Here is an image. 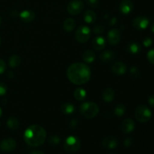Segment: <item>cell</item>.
Segmentation results:
<instances>
[{"mask_svg":"<svg viewBox=\"0 0 154 154\" xmlns=\"http://www.w3.org/2000/svg\"><path fill=\"white\" fill-rule=\"evenodd\" d=\"M147 59L149 62L152 64H154V49L150 50L147 54Z\"/></svg>","mask_w":154,"mask_h":154,"instance_id":"33","label":"cell"},{"mask_svg":"<svg viewBox=\"0 0 154 154\" xmlns=\"http://www.w3.org/2000/svg\"><path fill=\"white\" fill-rule=\"evenodd\" d=\"M82 57L83 60H84L86 63H93L95 60V59H96V54H95V53L93 52V51H91V50H87V51H85L84 52Z\"/></svg>","mask_w":154,"mask_h":154,"instance_id":"21","label":"cell"},{"mask_svg":"<svg viewBox=\"0 0 154 154\" xmlns=\"http://www.w3.org/2000/svg\"><path fill=\"white\" fill-rule=\"evenodd\" d=\"M30 154H45V153L42 151H39V150H36V151H33L32 153H31Z\"/></svg>","mask_w":154,"mask_h":154,"instance_id":"39","label":"cell"},{"mask_svg":"<svg viewBox=\"0 0 154 154\" xmlns=\"http://www.w3.org/2000/svg\"><path fill=\"white\" fill-rule=\"evenodd\" d=\"M90 37V29L87 26H81L75 32V38L79 43H86Z\"/></svg>","mask_w":154,"mask_h":154,"instance_id":"6","label":"cell"},{"mask_svg":"<svg viewBox=\"0 0 154 154\" xmlns=\"http://www.w3.org/2000/svg\"><path fill=\"white\" fill-rule=\"evenodd\" d=\"M75 26H76V23L75 20L72 18H67L63 23V28L67 32L72 31L75 29Z\"/></svg>","mask_w":154,"mask_h":154,"instance_id":"23","label":"cell"},{"mask_svg":"<svg viewBox=\"0 0 154 154\" xmlns=\"http://www.w3.org/2000/svg\"><path fill=\"white\" fill-rule=\"evenodd\" d=\"M148 102L150 106L154 107V95H152V96H150L148 99Z\"/></svg>","mask_w":154,"mask_h":154,"instance_id":"37","label":"cell"},{"mask_svg":"<svg viewBox=\"0 0 154 154\" xmlns=\"http://www.w3.org/2000/svg\"><path fill=\"white\" fill-rule=\"evenodd\" d=\"M120 12L123 14H128L133 9V3L131 0H123L119 5Z\"/></svg>","mask_w":154,"mask_h":154,"instance_id":"13","label":"cell"},{"mask_svg":"<svg viewBox=\"0 0 154 154\" xmlns=\"http://www.w3.org/2000/svg\"><path fill=\"white\" fill-rule=\"evenodd\" d=\"M8 90V87L5 83L0 81V96H3L6 93Z\"/></svg>","mask_w":154,"mask_h":154,"instance_id":"32","label":"cell"},{"mask_svg":"<svg viewBox=\"0 0 154 154\" xmlns=\"http://www.w3.org/2000/svg\"><path fill=\"white\" fill-rule=\"evenodd\" d=\"M152 43H153V41H152V39L148 37L146 38L144 40V42H143V44H144V45L145 47H150L152 45Z\"/></svg>","mask_w":154,"mask_h":154,"instance_id":"35","label":"cell"},{"mask_svg":"<svg viewBox=\"0 0 154 154\" xmlns=\"http://www.w3.org/2000/svg\"><path fill=\"white\" fill-rule=\"evenodd\" d=\"M21 20L25 23L32 22L35 18V14L32 10H24L20 14Z\"/></svg>","mask_w":154,"mask_h":154,"instance_id":"16","label":"cell"},{"mask_svg":"<svg viewBox=\"0 0 154 154\" xmlns=\"http://www.w3.org/2000/svg\"><path fill=\"white\" fill-rule=\"evenodd\" d=\"M115 53L111 50H107L103 51L100 55V60L103 63H110L115 59Z\"/></svg>","mask_w":154,"mask_h":154,"instance_id":"17","label":"cell"},{"mask_svg":"<svg viewBox=\"0 0 154 154\" xmlns=\"http://www.w3.org/2000/svg\"><path fill=\"white\" fill-rule=\"evenodd\" d=\"M120 129L123 133H130L135 129V123L130 118H127L122 122Z\"/></svg>","mask_w":154,"mask_h":154,"instance_id":"12","label":"cell"},{"mask_svg":"<svg viewBox=\"0 0 154 154\" xmlns=\"http://www.w3.org/2000/svg\"><path fill=\"white\" fill-rule=\"evenodd\" d=\"M1 23H2V19L1 17H0V26H1Z\"/></svg>","mask_w":154,"mask_h":154,"instance_id":"42","label":"cell"},{"mask_svg":"<svg viewBox=\"0 0 154 154\" xmlns=\"http://www.w3.org/2000/svg\"><path fill=\"white\" fill-rule=\"evenodd\" d=\"M60 138H59L58 136H57V135H52V136H51L48 138V143H49L51 145L53 146L58 144L59 143H60Z\"/></svg>","mask_w":154,"mask_h":154,"instance_id":"28","label":"cell"},{"mask_svg":"<svg viewBox=\"0 0 154 154\" xmlns=\"http://www.w3.org/2000/svg\"><path fill=\"white\" fill-rule=\"evenodd\" d=\"M105 45H106V42H105V38L102 36H96L92 42V46L93 49L96 51H101L104 49L105 48Z\"/></svg>","mask_w":154,"mask_h":154,"instance_id":"15","label":"cell"},{"mask_svg":"<svg viewBox=\"0 0 154 154\" xmlns=\"http://www.w3.org/2000/svg\"><path fill=\"white\" fill-rule=\"evenodd\" d=\"M149 25L148 18L144 16H138L132 21V26L137 29H144Z\"/></svg>","mask_w":154,"mask_h":154,"instance_id":"9","label":"cell"},{"mask_svg":"<svg viewBox=\"0 0 154 154\" xmlns=\"http://www.w3.org/2000/svg\"><path fill=\"white\" fill-rule=\"evenodd\" d=\"M0 43H1V38H0Z\"/></svg>","mask_w":154,"mask_h":154,"instance_id":"43","label":"cell"},{"mask_svg":"<svg viewBox=\"0 0 154 154\" xmlns=\"http://www.w3.org/2000/svg\"><path fill=\"white\" fill-rule=\"evenodd\" d=\"M74 96L78 101H83L87 96V92L83 88H77L74 93Z\"/></svg>","mask_w":154,"mask_h":154,"instance_id":"25","label":"cell"},{"mask_svg":"<svg viewBox=\"0 0 154 154\" xmlns=\"http://www.w3.org/2000/svg\"><path fill=\"white\" fill-rule=\"evenodd\" d=\"M21 63V58L18 55H12L8 60L9 66L11 68H16Z\"/></svg>","mask_w":154,"mask_h":154,"instance_id":"26","label":"cell"},{"mask_svg":"<svg viewBox=\"0 0 154 154\" xmlns=\"http://www.w3.org/2000/svg\"><path fill=\"white\" fill-rule=\"evenodd\" d=\"M126 49H127L128 52L130 53V54H137L141 51V46L137 42H132L128 44Z\"/></svg>","mask_w":154,"mask_h":154,"instance_id":"20","label":"cell"},{"mask_svg":"<svg viewBox=\"0 0 154 154\" xmlns=\"http://www.w3.org/2000/svg\"><path fill=\"white\" fill-rule=\"evenodd\" d=\"M66 74L69 81L77 85L86 84L90 81L91 77L90 67L81 63H75L71 65L68 68Z\"/></svg>","mask_w":154,"mask_h":154,"instance_id":"1","label":"cell"},{"mask_svg":"<svg viewBox=\"0 0 154 154\" xmlns=\"http://www.w3.org/2000/svg\"><path fill=\"white\" fill-rule=\"evenodd\" d=\"M151 30H152V32H154V24L153 26H152V27H151Z\"/></svg>","mask_w":154,"mask_h":154,"instance_id":"40","label":"cell"},{"mask_svg":"<svg viewBox=\"0 0 154 154\" xmlns=\"http://www.w3.org/2000/svg\"><path fill=\"white\" fill-rule=\"evenodd\" d=\"M60 110H61L62 113H63L64 114L69 115V114H72L74 113V111H75V106L72 104L66 102V103L63 104L62 105Z\"/></svg>","mask_w":154,"mask_h":154,"instance_id":"22","label":"cell"},{"mask_svg":"<svg viewBox=\"0 0 154 154\" xmlns=\"http://www.w3.org/2000/svg\"><path fill=\"white\" fill-rule=\"evenodd\" d=\"M83 17L84 21L87 23H93L96 20V14L93 11L87 10L84 13Z\"/></svg>","mask_w":154,"mask_h":154,"instance_id":"19","label":"cell"},{"mask_svg":"<svg viewBox=\"0 0 154 154\" xmlns=\"http://www.w3.org/2000/svg\"><path fill=\"white\" fill-rule=\"evenodd\" d=\"M81 147V141L75 136H69L64 143V149L68 153H75Z\"/></svg>","mask_w":154,"mask_h":154,"instance_id":"5","label":"cell"},{"mask_svg":"<svg viewBox=\"0 0 154 154\" xmlns=\"http://www.w3.org/2000/svg\"><path fill=\"white\" fill-rule=\"evenodd\" d=\"M47 138V132L39 125H32L24 132L26 143L32 147H38L45 143Z\"/></svg>","mask_w":154,"mask_h":154,"instance_id":"2","label":"cell"},{"mask_svg":"<svg viewBox=\"0 0 154 154\" xmlns=\"http://www.w3.org/2000/svg\"><path fill=\"white\" fill-rule=\"evenodd\" d=\"M86 2L92 8H98L99 5V0H86Z\"/></svg>","mask_w":154,"mask_h":154,"instance_id":"31","label":"cell"},{"mask_svg":"<svg viewBox=\"0 0 154 154\" xmlns=\"http://www.w3.org/2000/svg\"><path fill=\"white\" fill-rule=\"evenodd\" d=\"M84 9V2L81 0H72L67 6V11L70 14H79Z\"/></svg>","mask_w":154,"mask_h":154,"instance_id":"7","label":"cell"},{"mask_svg":"<svg viewBox=\"0 0 154 154\" xmlns=\"http://www.w3.org/2000/svg\"><path fill=\"white\" fill-rule=\"evenodd\" d=\"M78 120H76V119H74V120H72V121H71L70 127L72 128V129H74V128H75L77 126H78Z\"/></svg>","mask_w":154,"mask_h":154,"instance_id":"36","label":"cell"},{"mask_svg":"<svg viewBox=\"0 0 154 154\" xmlns=\"http://www.w3.org/2000/svg\"><path fill=\"white\" fill-rule=\"evenodd\" d=\"M126 112V107L123 104H119L114 108V114L117 117H122Z\"/></svg>","mask_w":154,"mask_h":154,"instance_id":"27","label":"cell"},{"mask_svg":"<svg viewBox=\"0 0 154 154\" xmlns=\"http://www.w3.org/2000/svg\"><path fill=\"white\" fill-rule=\"evenodd\" d=\"M80 112L85 118L92 119L97 116L99 112V108L97 104L93 102H84L81 105Z\"/></svg>","mask_w":154,"mask_h":154,"instance_id":"3","label":"cell"},{"mask_svg":"<svg viewBox=\"0 0 154 154\" xmlns=\"http://www.w3.org/2000/svg\"><path fill=\"white\" fill-rule=\"evenodd\" d=\"M130 75H132V78H138L140 77V75H141V73H140V71L138 68L135 67V66H133L130 69Z\"/></svg>","mask_w":154,"mask_h":154,"instance_id":"29","label":"cell"},{"mask_svg":"<svg viewBox=\"0 0 154 154\" xmlns=\"http://www.w3.org/2000/svg\"><path fill=\"white\" fill-rule=\"evenodd\" d=\"M126 66L125 63L122 62H117L114 63L113 66H111V70L114 74L117 75H121L126 73Z\"/></svg>","mask_w":154,"mask_h":154,"instance_id":"14","label":"cell"},{"mask_svg":"<svg viewBox=\"0 0 154 154\" xmlns=\"http://www.w3.org/2000/svg\"><path fill=\"white\" fill-rule=\"evenodd\" d=\"M118 140L114 136H108L105 138L102 141V144L105 148L107 149H114L118 146Z\"/></svg>","mask_w":154,"mask_h":154,"instance_id":"11","label":"cell"},{"mask_svg":"<svg viewBox=\"0 0 154 154\" xmlns=\"http://www.w3.org/2000/svg\"><path fill=\"white\" fill-rule=\"evenodd\" d=\"M7 126L11 130H17L20 126L19 120L16 117H11L7 120Z\"/></svg>","mask_w":154,"mask_h":154,"instance_id":"24","label":"cell"},{"mask_svg":"<svg viewBox=\"0 0 154 154\" xmlns=\"http://www.w3.org/2000/svg\"><path fill=\"white\" fill-rule=\"evenodd\" d=\"M121 39V35L120 32L118 29H111L108 33V42L110 45H116L120 42Z\"/></svg>","mask_w":154,"mask_h":154,"instance_id":"10","label":"cell"},{"mask_svg":"<svg viewBox=\"0 0 154 154\" xmlns=\"http://www.w3.org/2000/svg\"><path fill=\"white\" fill-rule=\"evenodd\" d=\"M135 118L140 123H146L151 118V111L145 105H138L135 109Z\"/></svg>","mask_w":154,"mask_h":154,"instance_id":"4","label":"cell"},{"mask_svg":"<svg viewBox=\"0 0 154 154\" xmlns=\"http://www.w3.org/2000/svg\"><path fill=\"white\" fill-rule=\"evenodd\" d=\"M17 147V142L11 138H5L0 142V150L4 152H10Z\"/></svg>","mask_w":154,"mask_h":154,"instance_id":"8","label":"cell"},{"mask_svg":"<svg viewBox=\"0 0 154 154\" xmlns=\"http://www.w3.org/2000/svg\"><path fill=\"white\" fill-rule=\"evenodd\" d=\"M2 111L1 108H0V117H1V116H2Z\"/></svg>","mask_w":154,"mask_h":154,"instance_id":"41","label":"cell"},{"mask_svg":"<svg viewBox=\"0 0 154 154\" xmlns=\"http://www.w3.org/2000/svg\"><path fill=\"white\" fill-rule=\"evenodd\" d=\"M6 69L5 63L2 59H0V74L4 73Z\"/></svg>","mask_w":154,"mask_h":154,"instance_id":"34","label":"cell"},{"mask_svg":"<svg viewBox=\"0 0 154 154\" xmlns=\"http://www.w3.org/2000/svg\"><path fill=\"white\" fill-rule=\"evenodd\" d=\"M115 96V92L112 88H105L102 92V99L105 102H111Z\"/></svg>","mask_w":154,"mask_h":154,"instance_id":"18","label":"cell"},{"mask_svg":"<svg viewBox=\"0 0 154 154\" xmlns=\"http://www.w3.org/2000/svg\"><path fill=\"white\" fill-rule=\"evenodd\" d=\"M132 144V139L131 138H127L124 141V145L126 147H129Z\"/></svg>","mask_w":154,"mask_h":154,"instance_id":"38","label":"cell"},{"mask_svg":"<svg viewBox=\"0 0 154 154\" xmlns=\"http://www.w3.org/2000/svg\"><path fill=\"white\" fill-rule=\"evenodd\" d=\"M104 31H105V27L102 25H96L95 26L94 29H93L94 33H96L97 35L102 34V33H103Z\"/></svg>","mask_w":154,"mask_h":154,"instance_id":"30","label":"cell"}]
</instances>
